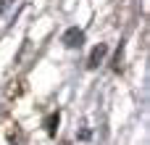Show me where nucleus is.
Instances as JSON below:
<instances>
[{"label":"nucleus","instance_id":"f257e3e1","mask_svg":"<svg viewBox=\"0 0 150 145\" xmlns=\"http://www.w3.org/2000/svg\"><path fill=\"white\" fill-rule=\"evenodd\" d=\"M82 42H84V32L79 26H71L69 32H63V45L66 48H79Z\"/></svg>","mask_w":150,"mask_h":145},{"label":"nucleus","instance_id":"f03ea898","mask_svg":"<svg viewBox=\"0 0 150 145\" xmlns=\"http://www.w3.org/2000/svg\"><path fill=\"white\" fill-rule=\"evenodd\" d=\"M103 58H105V45H95V50L90 53V61H87V69H98Z\"/></svg>","mask_w":150,"mask_h":145},{"label":"nucleus","instance_id":"7ed1b4c3","mask_svg":"<svg viewBox=\"0 0 150 145\" xmlns=\"http://www.w3.org/2000/svg\"><path fill=\"white\" fill-rule=\"evenodd\" d=\"M55 122H58V116L53 114V116H50V122H47V127H50V135H53V129H55Z\"/></svg>","mask_w":150,"mask_h":145}]
</instances>
